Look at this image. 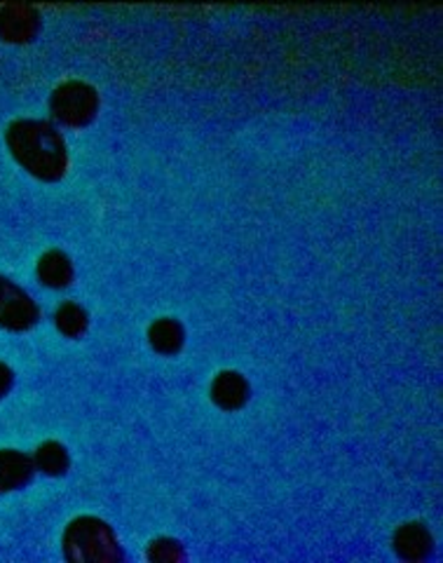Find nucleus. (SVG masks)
<instances>
[{"instance_id":"f257e3e1","label":"nucleus","mask_w":443,"mask_h":563,"mask_svg":"<svg viewBox=\"0 0 443 563\" xmlns=\"http://www.w3.org/2000/svg\"><path fill=\"white\" fill-rule=\"evenodd\" d=\"M14 163L41 181H59L68 169V146L49 120L16 118L5 130Z\"/></svg>"},{"instance_id":"f03ea898","label":"nucleus","mask_w":443,"mask_h":563,"mask_svg":"<svg viewBox=\"0 0 443 563\" xmlns=\"http://www.w3.org/2000/svg\"><path fill=\"white\" fill-rule=\"evenodd\" d=\"M62 550L66 561H122L118 536L113 528L99 517L82 515L70 519L62 536Z\"/></svg>"},{"instance_id":"7ed1b4c3","label":"nucleus","mask_w":443,"mask_h":563,"mask_svg":"<svg viewBox=\"0 0 443 563\" xmlns=\"http://www.w3.org/2000/svg\"><path fill=\"white\" fill-rule=\"evenodd\" d=\"M52 118L66 128H87L97 118L99 95L90 82L85 80H66L55 87L49 95Z\"/></svg>"},{"instance_id":"20e7f679","label":"nucleus","mask_w":443,"mask_h":563,"mask_svg":"<svg viewBox=\"0 0 443 563\" xmlns=\"http://www.w3.org/2000/svg\"><path fill=\"white\" fill-rule=\"evenodd\" d=\"M41 322V308L33 296L10 277L0 275V327L8 331H29Z\"/></svg>"},{"instance_id":"39448f33","label":"nucleus","mask_w":443,"mask_h":563,"mask_svg":"<svg viewBox=\"0 0 443 563\" xmlns=\"http://www.w3.org/2000/svg\"><path fill=\"white\" fill-rule=\"evenodd\" d=\"M41 31V12L26 3H10L0 8V41L24 45Z\"/></svg>"},{"instance_id":"423d86ee","label":"nucleus","mask_w":443,"mask_h":563,"mask_svg":"<svg viewBox=\"0 0 443 563\" xmlns=\"http://www.w3.org/2000/svg\"><path fill=\"white\" fill-rule=\"evenodd\" d=\"M35 477L33 457L16 449H0V496L26 488Z\"/></svg>"},{"instance_id":"0eeeda50","label":"nucleus","mask_w":443,"mask_h":563,"mask_svg":"<svg viewBox=\"0 0 443 563\" xmlns=\"http://www.w3.org/2000/svg\"><path fill=\"white\" fill-rule=\"evenodd\" d=\"M35 275H38L47 289H66L74 285L76 268L66 252L47 250L35 263Z\"/></svg>"},{"instance_id":"6e6552de","label":"nucleus","mask_w":443,"mask_h":563,"mask_svg":"<svg viewBox=\"0 0 443 563\" xmlns=\"http://www.w3.org/2000/svg\"><path fill=\"white\" fill-rule=\"evenodd\" d=\"M395 552L406 561H422L434 550V538L422 523H403L392 538Z\"/></svg>"},{"instance_id":"1a4fd4ad","label":"nucleus","mask_w":443,"mask_h":563,"mask_svg":"<svg viewBox=\"0 0 443 563\" xmlns=\"http://www.w3.org/2000/svg\"><path fill=\"white\" fill-rule=\"evenodd\" d=\"M209 395L214 399L217 407L225 411H237L244 407L246 399H250V383H246V378L237 372H221L211 380Z\"/></svg>"},{"instance_id":"9d476101","label":"nucleus","mask_w":443,"mask_h":563,"mask_svg":"<svg viewBox=\"0 0 443 563\" xmlns=\"http://www.w3.org/2000/svg\"><path fill=\"white\" fill-rule=\"evenodd\" d=\"M184 327L174 317H159L148 327V341L159 355H176L184 347Z\"/></svg>"},{"instance_id":"9b49d317","label":"nucleus","mask_w":443,"mask_h":563,"mask_svg":"<svg viewBox=\"0 0 443 563\" xmlns=\"http://www.w3.org/2000/svg\"><path fill=\"white\" fill-rule=\"evenodd\" d=\"M33 465L35 472L45 474V477H64L70 467V455L68 449L55 439H47L38 449L33 451Z\"/></svg>"},{"instance_id":"f8f14e48","label":"nucleus","mask_w":443,"mask_h":563,"mask_svg":"<svg viewBox=\"0 0 443 563\" xmlns=\"http://www.w3.org/2000/svg\"><path fill=\"white\" fill-rule=\"evenodd\" d=\"M55 327L64 333L66 339H80L90 327V317H87L85 308L76 301H64L55 310Z\"/></svg>"},{"instance_id":"ddd939ff","label":"nucleus","mask_w":443,"mask_h":563,"mask_svg":"<svg viewBox=\"0 0 443 563\" xmlns=\"http://www.w3.org/2000/svg\"><path fill=\"white\" fill-rule=\"evenodd\" d=\"M148 559H155V561H181V559H188V554L181 548V542H176L171 538H159V540L148 544Z\"/></svg>"},{"instance_id":"4468645a","label":"nucleus","mask_w":443,"mask_h":563,"mask_svg":"<svg viewBox=\"0 0 443 563\" xmlns=\"http://www.w3.org/2000/svg\"><path fill=\"white\" fill-rule=\"evenodd\" d=\"M12 385H14V372L5 362H0V399L8 397Z\"/></svg>"}]
</instances>
